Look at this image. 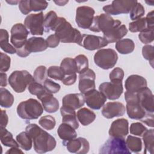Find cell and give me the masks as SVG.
I'll return each instance as SVG.
<instances>
[{
	"instance_id": "obj_1",
	"label": "cell",
	"mask_w": 154,
	"mask_h": 154,
	"mask_svg": "<svg viewBox=\"0 0 154 154\" xmlns=\"http://www.w3.org/2000/svg\"><path fill=\"white\" fill-rule=\"evenodd\" d=\"M25 131L32 140L34 150L38 153L52 151L56 147V140L54 137L35 123L29 124Z\"/></svg>"
},
{
	"instance_id": "obj_2",
	"label": "cell",
	"mask_w": 154,
	"mask_h": 154,
	"mask_svg": "<svg viewBox=\"0 0 154 154\" xmlns=\"http://www.w3.org/2000/svg\"><path fill=\"white\" fill-rule=\"evenodd\" d=\"M62 43H75L82 46V35L81 32L73 28L64 17H58L55 25L51 30Z\"/></svg>"
},
{
	"instance_id": "obj_3",
	"label": "cell",
	"mask_w": 154,
	"mask_h": 154,
	"mask_svg": "<svg viewBox=\"0 0 154 154\" xmlns=\"http://www.w3.org/2000/svg\"><path fill=\"white\" fill-rule=\"evenodd\" d=\"M43 112V108L36 99L30 98L22 101L17 107L18 116L25 120H34L38 119Z\"/></svg>"
},
{
	"instance_id": "obj_4",
	"label": "cell",
	"mask_w": 154,
	"mask_h": 154,
	"mask_svg": "<svg viewBox=\"0 0 154 154\" xmlns=\"http://www.w3.org/2000/svg\"><path fill=\"white\" fill-rule=\"evenodd\" d=\"M34 77L26 70H16L13 72L8 78V83L16 93L25 91L26 87L34 81Z\"/></svg>"
},
{
	"instance_id": "obj_5",
	"label": "cell",
	"mask_w": 154,
	"mask_h": 154,
	"mask_svg": "<svg viewBox=\"0 0 154 154\" xmlns=\"http://www.w3.org/2000/svg\"><path fill=\"white\" fill-rule=\"evenodd\" d=\"M125 99L126 101V112L128 117L132 119L141 120L147 112L140 105L136 93L126 91Z\"/></svg>"
},
{
	"instance_id": "obj_6",
	"label": "cell",
	"mask_w": 154,
	"mask_h": 154,
	"mask_svg": "<svg viewBox=\"0 0 154 154\" xmlns=\"http://www.w3.org/2000/svg\"><path fill=\"white\" fill-rule=\"evenodd\" d=\"M117 60V54L112 49H101L97 51L94 55L95 64L104 70L114 67Z\"/></svg>"
},
{
	"instance_id": "obj_7",
	"label": "cell",
	"mask_w": 154,
	"mask_h": 154,
	"mask_svg": "<svg viewBox=\"0 0 154 154\" xmlns=\"http://www.w3.org/2000/svg\"><path fill=\"white\" fill-rule=\"evenodd\" d=\"M121 24V21L114 20V19L108 14L102 13L99 16L94 17L92 24L89 29L93 32H96L102 31L103 34H105L113 27Z\"/></svg>"
},
{
	"instance_id": "obj_8",
	"label": "cell",
	"mask_w": 154,
	"mask_h": 154,
	"mask_svg": "<svg viewBox=\"0 0 154 154\" xmlns=\"http://www.w3.org/2000/svg\"><path fill=\"white\" fill-rule=\"evenodd\" d=\"M128 149L126 141L123 137H111L100 147L99 153L101 154H131Z\"/></svg>"
},
{
	"instance_id": "obj_9",
	"label": "cell",
	"mask_w": 154,
	"mask_h": 154,
	"mask_svg": "<svg viewBox=\"0 0 154 154\" xmlns=\"http://www.w3.org/2000/svg\"><path fill=\"white\" fill-rule=\"evenodd\" d=\"M29 34L26 26L20 23L14 24L11 29L10 42L16 51L22 48L27 42Z\"/></svg>"
},
{
	"instance_id": "obj_10",
	"label": "cell",
	"mask_w": 154,
	"mask_h": 154,
	"mask_svg": "<svg viewBox=\"0 0 154 154\" xmlns=\"http://www.w3.org/2000/svg\"><path fill=\"white\" fill-rule=\"evenodd\" d=\"M24 25L32 35H42L44 32V16L43 12L28 15L24 20Z\"/></svg>"
},
{
	"instance_id": "obj_11",
	"label": "cell",
	"mask_w": 154,
	"mask_h": 154,
	"mask_svg": "<svg viewBox=\"0 0 154 154\" xmlns=\"http://www.w3.org/2000/svg\"><path fill=\"white\" fill-rule=\"evenodd\" d=\"M94 10L88 6H81L76 8L75 21L78 26L82 29H89L91 26L94 14Z\"/></svg>"
},
{
	"instance_id": "obj_12",
	"label": "cell",
	"mask_w": 154,
	"mask_h": 154,
	"mask_svg": "<svg viewBox=\"0 0 154 154\" xmlns=\"http://www.w3.org/2000/svg\"><path fill=\"white\" fill-rule=\"evenodd\" d=\"M137 2V1H113L111 4L104 6L103 10L109 15L127 14Z\"/></svg>"
},
{
	"instance_id": "obj_13",
	"label": "cell",
	"mask_w": 154,
	"mask_h": 154,
	"mask_svg": "<svg viewBox=\"0 0 154 154\" xmlns=\"http://www.w3.org/2000/svg\"><path fill=\"white\" fill-rule=\"evenodd\" d=\"M99 91L109 100H116L123 93V88L122 81L105 82L102 83L99 87Z\"/></svg>"
},
{
	"instance_id": "obj_14",
	"label": "cell",
	"mask_w": 154,
	"mask_h": 154,
	"mask_svg": "<svg viewBox=\"0 0 154 154\" xmlns=\"http://www.w3.org/2000/svg\"><path fill=\"white\" fill-rule=\"evenodd\" d=\"M96 74L94 72L88 69L79 75L78 88L82 94H85L87 91L95 89Z\"/></svg>"
},
{
	"instance_id": "obj_15",
	"label": "cell",
	"mask_w": 154,
	"mask_h": 154,
	"mask_svg": "<svg viewBox=\"0 0 154 154\" xmlns=\"http://www.w3.org/2000/svg\"><path fill=\"white\" fill-rule=\"evenodd\" d=\"M85 102L87 105L93 109H99L102 107L105 102L106 97L100 91L95 89L90 90L84 94Z\"/></svg>"
},
{
	"instance_id": "obj_16",
	"label": "cell",
	"mask_w": 154,
	"mask_h": 154,
	"mask_svg": "<svg viewBox=\"0 0 154 154\" xmlns=\"http://www.w3.org/2000/svg\"><path fill=\"white\" fill-rule=\"evenodd\" d=\"M136 93L139 103L142 108L147 112L153 113V95L151 90L147 87H146L141 88Z\"/></svg>"
},
{
	"instance_id": "obj_17",
	"label": "cell",
	"mask_w": 154,
	"mask_h": 154,
	"mask_svg": "<svg viewBox=\"0 0 154 154\" xmlns=\"http://www.w3.org/2000/svg\"><path fill=\"white\" fill-rule=\"evenodd\" d=\"M108 45V42L102 37L94 35L83 34L82 46L88 51H94L102 48Z\"/></svg>"
},
{
	"instance_id": "obj_18",
	"label": "cell",
	"mask_w": 154,
	"mask_h": 154,
	"mask_svg": "<svg viewBox=\"0 0 154 154\" xmlns=\"http://www.w3.org/2000/svg\"><path fill=\"white\" fill-rule=\"evenodd\" d=\"M63 145L66 146V148L69 152L77 154L87 153L90 149L88 141L82 137L75 138L65 143Z\"/></svg>"
},
{
	"instance_id": "obj_19",
	"label": "cell",
	"mask_w": 154,
	"mask_h": 154,
	"mask_svg": "<svg viewBox=\"0 0 154 154\" xmlns=\"http://www.w3.org/2000/svg\"><path fill=\"white\" fill-rule=\"evenodd\" d=\"M125 112V105L120 102H107L103 106L102 109V116L106 119H112L115 117L122 116Z\"/></svg>"
},
{
	"instance_id": "obj_20",
	"label": "cell",
	"mask_w": 154,
	"mask_h": 154,
	"mask_svg": "<svg viewBox=\"0 0 154 154\" xmlns=\"http://www.w3.org/2000/svg\"><path fill=\"white\" fill-rule=\"evenodd\" d=\"M129 132V123L125 119H118L111 125L109 135L111 137H126Z\"/></svg>"
},
{
	"instance_id": "obj_21",
	"label": "cell",
	"mask_w": 154,
	"mask_h": 154,
	"mask_svg": "<svg viewBox=\"0 0 154 154\" xmlns=\"http://www.w3.org/2000/svg\"><path fill=\"white\" fill-rule=\"evenodd\" d=\"M146 79L138 75H132L128 77L125 82L127 91L137 93L143 88L147 87Z\"/></svg>"
},
{
	"instance_id": "obj_22",
	"label": "cell",
	"mask_w": 154,
	"mask_h": 154,
	"mask_svg": "<svg viewBox=\"0 0 154 154\" xmlns=\"http://www.w3.org/2000/svg\"><path fill=\"white\" fill-rule=\"evenodd\" d=\"M62 103L63 106L75 110L84 105L85 97L82 93L68 94L63 97Z\"/></svg>"
},
{
	"instance_id": "obj_23",
	"label": "cell",
	"mask_w": 154,
	"mask_h": 154,
	"mask_svg": "<svg viewBox=\"0 0 154 154\" xmlns=\"http://www.w3.org/2000/svg\"><path fill=\"white\" fill-rule=\"evenodd\" d=\"M128 33V29L125 25H119L103 34V38L108 43L117 42L121 40Z\"/></svg>"
},
{
	"instance_id": "obj_24",
	"label": "cell",
	"mask_w": 154,
	"mask_h": 154,
	"mask_svg": "<svg viewBox=\"0 0 154 154\" xmlns=\"http://www.w3.org/2000/svg\"><path fill=\"white\" fill-rule=\"evenodd\" d=\"M42 101L43 108L47 112L53 113L58 111L59 108L58 100L54 97L52 94L46 91L38 97Z\"/></svg>"
},
{
	"instance_id": "obj_25",
	"label": "cell",
	"mask_w": 154,
	"mask_h": 154,
	"mask_svg": "<svg viewBox=\"0 0 154 154\" xmlns=\"http://www.w3.org/2000/svg\"><path fill=\"white\" fill-rule=\"evenodd\" d=\"M48 47L46 40L42 37H38L29 38L25 44V48L29 54L42 52L45 51Z\"/></svg>"
},
{
	"instance_id": "obj_26",
	"label": "cell",
	"mask_w": 154,
	"mask_h": 154,
	"mask_svg": "<svg viewBox=\"0 0 154 154\" xmlns=\"http://www.w3.org/2000/svg\"><path fill=\"white\" fill-rule=\"evenodd\" d=\"M60 112L62 116V122L72 126L75 129L79 127V123L77 120V116L75 111L70 108L62 106L60 108Z\"/></svg>"
},
{
	"instance_id": "obj_27",
	"label": "cell",
	"mask_w": 154,
	"mask_h": 154,
	"mask_svg": "<svg viewBox=\"0 0 154 154\" xmlns=\"http://www.w3.org/2000/svg\"><path fill=\"white\" fill-rule=\"evenodd\" d=\"M57 134L59 137L63 140V144L72 140L77 137L75 129L70 125L62 123L57 129Z\"/></svg>"
},
{
	"instance_id": "obj_28",
	"label": "cell",
	"mask_w": 154,
	"mask_h": 154,
	"mask_svg": "<svg viewBox=\"0 0 154 154\" xmlns=\"http://www.w3.org/2000/svg\"><path fill=\"white\" fill-rule=\"evenodd\" d=\"M77 117L79 122L83 126H87L91 124L96 119L95 113L87 108H82L77 112Z\"/></svg>"
},
{
	"instance_id": "obj_29",
	"label": "cell",
	"mask_w": 154,
	"mask_h": 154,
	"mask_svg": "<svg viewBox=\"0 0 154 154\" xmlns=\"http://www.w3.org/2000/svg\"><path fill=\"white\" fill-rule=\"evenodd\" d=\"M116 50L121 54H129L135 49V43L130 38H123L119 40L116 44Z\"/></svg>"
},
{
	"instance_id": "obj_30",
	"label": "cell",
	"mask_w": 154,
	"mask_h": 154,
	"mask_svg": "<svg viewBox=\"0 0 154 154\" xmlns=\"http://www.w3.org/2000/svg\"><path fill=\"white\" fill-rule=\"evenodd\" d=\"M9 34L8 31L4 29H0V47L5 52L10 54L16 53V48L8 43Z\"/></svg>"
},
{
	"instance_id": "obj_31",
	"label": "cell",
	"mask_w": 154,
	"mask_h": 154,
	"mask_svg": "<svg viewBox=\"0 0 154 154\" xmlns=\"http://www.w3.org/2000/svg\"><path fill=\"white\" fill-rule=\"evenodd\" d=\"M143 140L144 144V153L152 154L154 149V131L153 129L147 130L143 135Z\"/></svg>"
},
{
	"instance_id": "obj_32",
	"label": "cell",
	"mask_w": 154,
	"mask_h": 154,
	"mask_svg": "<svg viewBox=\"0 0 154 154\" xmlns=\"http://www.w3.org/2000/svg\"><path fill=\"white\" fill-rule=\"evenodd\" d=\"M60 67L65 75L78 73L75 60L72 58L67 57L64 58L60 64Z\"/></svg>"
},
{
	"instance_id": "obj_33",
	"label": "cell",
	"mask_w": 154,
	"mask_h": 154,
	"mask_svg": "<svg viewBox=\"0 0 154 154\" xmlns=\"http://www.w3.org/2000/svg\"><path fill=\"white\" fill-rule=\"evenodd\" d=\"M150 28L147 23L146 17H142L134 20L129 24V29L132 32H143L147 29H150Z\"/></svg>"
},
{
	"instance_id": "obj_34",
	"label": "cell",
	"mask_w": 154,
	"mask_h": 154,
	"mask_svg": "<svg viewBox=\"0 0 154 154\" xmlns=\"http://www.w3.org/2000/svg\"><path fill=\"white\" fill-rule=\"evenodd\" d=\"M1 141L2 144L7 147H19V145L17 142H16L11 132L7 131L5 128H1Z\"/></svg>"
},
{
	"instance_id": "obj_35",
	"label": "cell",
	"mask_w": 154,
	"mask_h": 154,
	"mask_svg": "<svg viewBox=\"0 0 154 154\" xmlns=\"http://www.w3.org/2000/svg\"><path fill=\"white\" fill-rule=\"evenodd\" d=\"M14 102L13 95L6 88H0V104L2 107L10 108Z\"/></svg>"
},
{
	"instance_id": "obj_36",
	"label": "cell",
	"mask_w": 154,
	"mask_h": 154,
	"mask_svg": "<svg viewBox=\"0 0 154 154\" xmlns=\"http://www.w3.org/2000/svg\"><path fill=\"white\" fill-rule=\"evenodd\" d=\"M126 144L129 151L134 153H138L142 149L141 140L132 135L128 136L126 141Z\"/></svg>"
},
{
	"instance_id": "obj_37",
	"label": "cell",
	"mask_w": 154,
	"mask_h": 154,
	"mask_svg": "<svg viewBox=\"0 0 154 154\" xmlns=\"http://www.w3.org/2000/svg\"><path fill=\"white\" fill-rule=\"evenodd\" d=\"M16 141L19 147L25 150H29L32 147V140L26 131L19 134L16 136Z\"/></svg>"
},
{
	"instance_id": "obj_38",
	"label": "cell",
	"mask_w": 154,
	"mask_h": 154,
	"mask_svg": "<svg viewBox=\"0 0 154 154\" xmlns=\"http://www.w3.org/2000/svg\"><path fill=\"white\" fill-rule=\"evenodd\" d=\"M58 18V17L54 11H50L46 13L44 17V27L46 32L52 29L57 22Z\"/></svg>"
},
{
	"instance_id": "obj_39",
	"label": "cell",
	"mask_w": 154,
	"mask_h": 154,
	"mask_svg": "<svg viewBox=\"0 0 154 154\" xmlns=\"http://www.w3.org/2000/svg\"><path fill=\"white\" fill-rule=\"evenodd\" d=\"M38 123L42 128H43L46 130L50 131L55 128L56 122L54 117L50 115H46L42 117L40 119Z\"/></svg>"
},
{
	"instance_id": "obj_40",
	"label": "cell",
	"mask_w": 154,
	"mask_h": 154,
	"mask_svg": "<svg viewBox=\"0 0 154 154\" xmlns=\"http://www.w3.org/2000/svg\"><path fill=\"white\" fill-rule=\"evenodd\" d=\"M74 59L76 64L77 70L79 74L88 69V60L85 55L80 54L76 56Z\"/></svg>"
},
{
	"instance_id": "obj_41",
	"label": "cell",
	"mask_w": 154,
	"mask_h": 154,
	"mask_svg": "<svg viewBox=\"0 0 154 154\" xmlns=\"http://www.w3.org/2000/svg\"><path fill=\"white\" fill-rule=\"evenodd\" d=\"M48 76L55 80L62 81L65 75L60 67L57 66H50L47 71Z\"/></svg>"
},
{
	"instance_id": "obj_42",
	"label": "cell",
	"mask_w": 154,
	"mask_h": 154,
	"mask_svg": "<svg viewBox=\"0 0 154 154\" xmlns=\"http://www.w3.org/2000/svg\"><path fill=\"white\" fill-rule=\"evenodd\" d=\"M130 18L132 20H136L138 19L141 18V17L144 14L145 10L143 5L140 2H137L135 5L132 8L130 11Z\"/></svg>"
},
{
	"instance_id": "obj_43",
	"label": "cell",
	"mask_w": 154,
	"mask_h": 154,
	"mask_svg": "<svg viewBox=\"0 0 154 154\" xmlns=\"http://www.w3.org/2000/svg\"><path fill=\"white\" fill-rule=\"evenodd\" d=\"M28 89L31 94L37 96V98L47 91L44 86L35 81L28 86Z\"/></svg>"
},
{
	"instance_id": "obj_44",
	"label": "cell",
	"mask_w": 154,
	"mask_h": 154,
	"mask_svg": "<svg viewBox=\"0 0 154 154\" xmlns=\"http://www.w3.org/2000/svg\"><path fill=\"white\" fill-rule=\"evenodd\" d=\"M47 69L45 66H38L34 72L33 77L35 81L42 84L44 83L45 81L47 79L46 75L47 73Z\"/></svg>"
},
{
	"instance_id": "obj_45",
	"label": "cell",
	"mask_w": 154,
	"mask_h": 154,
	"mask_svg": "<svg viewBox=\"0 0 154 154\" xmlns=\"http://www.w3.org/2000/svg\"><path fill=\"white\" fill-rule=\"evenodd\" d=\"M142 55L143 57L148 60L151 65L153 67V58H154V48L152 45H146L142 48Z\"/></svg>"
},
{
	"instance_id": "obj_46",
	"label": "cell",
	"mask_w": 154,
	"mask_h": 154,
	"mask_svg": "<svg viewBox=\"0 0 154 154\" xmlns=\"http://www.w3.org/2000/svg\"><path fill=\"white\" fill-rule=\"evenodd\" d=\"M147 130V128L140 122L133 123L130 126V132L135 135L142 137Z\"/></svg>"
},
{
	"instance_id": "obj_47",
	"label": "cell",
	"mask_w": 154,
	"mask_h": 154,
	"mask_svg": "<svg viewBox=\"0 0 154 154\" xmlns=\"http://www.w3.org/2000/svg\"><path fill=\"white\" fill-rule=\"evenodd\" d=\"M139 40L144 44H148L153 41V29H147L138 34Z\"/></svg>"
},
{
	"instance_id": "obj_48",
	"label": "cell",
	"mask_w": 154,
	"mask_h": 154,
	"mask_svg": "<svg viewBox=\"0 0 154 154\" xmlns=\"http://www.w3.org/2000/svg\"><path fill=\"white\" fill-rule=\"evenodd\" d=\"M44 87L48 92L54 94L59 91L61 86L60 84L54 82L51 79H46L44 82Z\"/></svg>"
},
{
	"instance_id": "obj_49",
	"label": "cell",
	"mask_w": 154,
	"mask_h": 154,
	"mask_svg": "<svg viewBox=\"0 0 154 154\" xmlns=\"http://www.w3.org/2000/svg\"><path fill=\"white\" fill-rule=\"evenodd\" d=\"M48 6V2L46 1L30 0L31 10L33 11H40L45 10Z\"/></svg>"
},
{
	"instance_id": "obj_50",
	"label": "cell",
	"mask_w": 154,
	"mask_h": 154,
	"mask_svg": "<svg viewBox=\"0 0 154 154\" xmlns=\"http://www.w3.org/2000/svg\"><path fill=\"white\" fill-rule=\"evenodd\" d=\"M111 82L122 81L124 77V71L120 67L114 68L109 75Z\"/></svg>"
},
{
	"instance_id": "obj_51",
	"label": "cell",
	"mask_w": 154,
	"mask_h": 154,
	"mask_svg": "<svg viewBox=\"0 0 154 154\" xmlns=\"http://www.w3.org/2000/svg\"><path fill=\"white\" fill-rule=\"evenodd\" d=\"M1 55V66L0 71L1 72H5L10 69L11 58L7 54L2 52L0 53Z\"/></svg>"
},
{
	"instance_id": "obj_52",
	"label": "cell",
	"mask_w": 154,
	"mask_h": 154,
	"mask_svg": "<svg viewBox=\"0 0 154 154\" xmlns=\"http://www.w3.org/2000/svg\"><path fill=\"white\" fill-rule=\"evenodd\" d=\"M19 8L23 14H28L31 11L30 8V0L20 1L19 2Z\"/></svg>"
},
{
	"instance_id": "obj_53",
	"label": "cell",
	"mask_w": 154,
	"mask_h": 154,
	"mask_svg": "<svg viewBox=\"0 0 154 154\" xmlns=\"http://www.w3.org/2000/svg\"><path fill=\"white\" fill-rule=\"evenodd\" d=\"M46 41L48 46L51 48H56L59 45V43L60 42L59 38L55 34L48 36L46 39Z\"/></svg>"
},
{
	"instance_id": "obj_54",
	"label": "cell",
	"mask_w": 154,
	"mask_h": 154,
	"mask_svg": "<svg viewBox=\"0 0 154 154\" xmlns=\"http://www.w3.org/2000/svg\"><path fill=\"white\" fill-rule=\"evenodd\" d=\"M76 78H77L76 73L65 75L64 78L62 79L61 82H63V84L66 85H71L75 84V82L76 81Z\"/></svg>"
},
{
	"instance_id": "obj_55",
	"label": "cell",
	"mask_w": 154,
	"mask_h": 154,
	"mask_svg": "<svg viewBox=\"0 0 154 154\" xmlns=\"http://www.w3.org/2000/svg\"><path fill=\"white\" fill-rule=\"evenodd\" d=\"M153 113H150V112H147L146 116L141 120V121L145 124H146L147 126L153 128L154 126V123H153Z\"/></svg>"
},
{
	"instance_id": "obj_56",
	"label": "cell",
	"mask_w": 154,
	"mask_h": 154,
	"mask_svg": "<svg viewBox=\"0 0 154 154\" xmlns=\"http://www.w3.org/2000/svg\"><path fill=\"white\" fill-rule=\"evenodd\" d=\"M1 111V128H5L7 125L8 122V117L5 110Z\"/></svg>"
},
{
	"instance_id": "obj_57",
	"label": "cell",
	"mask_w": 154,
	"mask_h": 154,
	"mask_svg": "<svg viewBox=\"0 0 154 154\" xmlns=\"http://www.w3.org/2000/svg\"><path fill=\"white\" fill-rule=\"evenodd\" d=\"M146 19L147 20V23L149 26L150 28L153 29V26H154V22H153V11H152L149 13H147Z\"/></svg>"
},
{
	"instance_id": "obj_58",
	"label": "cell",
	"mask_w": 154,
	"mask_h": 154,
	"mask_svg": "<svg viewBox=\"0 0 154 154\" xmlns=\"http://www.w3.org/2000/svg\"><path fill=\"white\" fill-rule=\"evenodd\" d=\"M1 86L5 87L7 85V76L5 73L1 72Z\"/></svg>"
},
{
	"instance_id": "obj_59",
	"label": "cell",
	"mask_w": 154,
	"mask_h": 154,
	"mask_svg": "<svg viewBox=\"0 0 154 154\" xmlns=\"http://www.w3.org/2000/svg\"><path fill=\"white\" fill-rule=\"evenodd\" d=\"M6 153H23V152L21 150L19 149L18 147H13L11 149L7 151Z\"/></svg>"
},
{
	"instance_id": "obj_60",
	"label": "cell",
	"mask_w": 154,
	"mask_h": 154,
	"mask_svg": "<svg viewBox=\"0 0 154 154\" xmlns=\"http://www.w3.org/2000/svg\"><path fill=\"white\" fill-rule=\"evenodd\" d=\"M69 1H54V2L57 5H60V6H63L64 5L68 3Z\"/></svg>"
},
{
	"instance_id": "obj_61",
	"label": "cell",
	"mask_w": 154,
	"mask_h": 154,
	"mask_svg": "<svg viewBox=\"0 0 154 154\" xmlns=\"http://www.w3.org/2000/svg\"><path fill=\"white\" fill-rule=\"evenodd\" d=\"M19 1H7V2H8V3H9V4H12V5H14V4H16L18 3V2H19Z\"/></svg>"
}]
</instances>
